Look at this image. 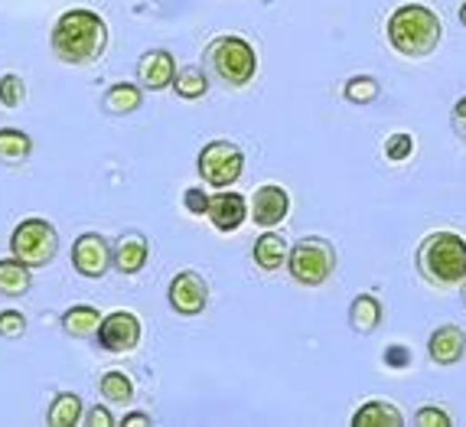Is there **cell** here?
I'll return each instance as SVG.
<instances>
[{
    "instance_id": "20",
    "label": "cell",
    "mask_w": 466,
    "mask_h": 427,
    "mask_svg": "<svg viewBox=\"0 0 466 427\" xmlns=\"http://www.w3.org/2000/svg\"><path fill=\"white\" fill-rule=\"evenodd\" d=\"M140 105H144V88L134 86V82H117V86H111L108 92L101 95V108L117 117L134 115Z\"/></svg>"
},
{
    "instance_id": "31",
    "label": "cell",
    "mask_w": 466,
    "mask_h": 427,
    "mask_svg": "<svg viewBox=\"0 0 466 427\" xmlns=\"http://www.w3.org/2000/svg\"><path fill=\"white\" fill-rule=\"evenodd\" d=\"M209 199H212V196L206 193L202 187L183 189V209H187L189 216H206V212H209Z\"/></svg>"
},
{
    "instance_id": "37",
    "label": "cell",
    "mask_w": 466,
    "mask_h": 427,
    "mask_svg": "<svg viewBox=\"0 0 466 427\" xmlns=\"http://www.w3.org/2000/svg\"><path fill=\"white\" fill-rule=\"evenodd\" d=\"M463 303H466V278H463Z\"/></svg>"
},
{
    "instance_id": "33",
    "label": "cell",
    "mask_w": 466,
    "mask_h": 427,
    "mask_svg": "<svg viewBox=\"0 0 466 427\" xmlns=\"http://www.w3.org/2000/svg\"><path fill=\"white\" fill-rule=\"evenodd\" d=\"M82 424H88V427H115L117 421L111 418V412L105 408V404H95V408H88V412H86Z\"/></svg>"
},
{
    "instance_id": "29",
    "label": "cell",
    "mask_w": 466,
    "mask_h": 427,
    "mask_svg": "<svg viewBox=\"0 0 466 427\" xmlns=\"http://www.w3.org/2000/svg\"><path fill=\"white\" fill-rule=\"evenodd\" d=\"M451 414L443 412L441 404H420L414 414V427H451Z\"/></svg>"
},
{
    "instance_id": "13",
    "label": "cell",
    "mask_w": 466,
    "mask_h": 427,
    "mask_svg": "<svg viewBox=\"0 0 466 427\" xmlns=\"http://www.w3.org/2000/svg\"><path fill=\"white\" fill-rule=\"evenodd\" d=\"M150 261V241L144 232H125L111 241V268L117 274H140Z\"/></svg>"
},
{
    "instance_id": "1",
    "label": "cell",
    "mask_w": 466,
    "mask_h": 427,
    "mask_svg": "<svg viewBox=\"0 0 466 427\" xmlns=\"http://www.w3.org/2000/svg\"><path fill=\"white\" fill-rule=\"evenodd\" d=\"M49 46L56 59L66 66H88L98 63L108 49V24L105 16L86 7H72L59 14L49 33Z\"/></svg>"
},
{
    "instance_id": "17",
    "label": "cell",
    "mask_w": 466,
    "mask_h": 427,
    "mask_svg": "<svg viewBox=\"0 0 466 427\" xmlns=\"http://www.w3.org/2000/svg\"><path fill=\"white\" fill-rule=\"evenodd\" d=\"M251 255H255V264L261 268V271H278V268H284L288 264V255H290V245L284 235L278 232H261L255 241V249H251Z\"/></svg>"
},
{
    "instance_id": "23",
    "label": "cell",
    "mask_w": 466,
    "mask_h": 427,
    "mask_svg": "<svg viewBox=\"0 0 466 427\" xmlns=\"http://www.w3.org/2000/svg\"><path fill=\"white\" fill-rule=\"evenodd\" d=\"M33 154V137L20 127H0V164H26Z\"/></svg>"
},
{
    "instance_id": "30",
    "label": "cell",
    "mask_w": 466,
    "mask_h": 427,
    "mask_svg": "<svg viewBox=\"0 0 466 427\" xmlns=\"http://www.w3.org/2000/svg\"><path fill=\"white\" fill-rule=\"evenodd\" d=\"M26 333V317L20 310H0V336L4 340H20Z\"/></svg>"
},
{
    "instance_id": "36",
    "label": "cell",
    "mask_w": 466,
    "mask_h": 427,
    "mask_svg": "<svg viewBox=\"0 0 466 427\" xmlns=\"http://www.w3.org/2000/svg\"><path fill=\"white\" fill-rule=\"evenodd\" d=\"M460 24L466 26V0H463V4H460Z\"/></svg>"
},
{
    "instance_id": "35",
    "label": "cell",
    "mask_w": 466,
    "mask_h": 427,
    "mask_svg": "<svg viewBox=\"0 0 466 427\" xmlns=\"http://www.w3.org/2000/svg\"><path fill=\"white\" fill-rule=\"evenodd\" d=\"M121 427H150L154 424V418H150L147 412H131V414H125V418L117 421Z\"/></svg>"
},
{
    "instance_id": "2",
    "label": "cell",
    "mask_w": 466,
    "mask_h": 427,
    "mask_svg": "<svg viewBox=\"0 0 466 427\" xmlns=\"http://www.w3.org/2000/svg\"><path fill=\"white\" fill-rule=\"evenodd\" d=\"M443 39L441 16L424 4H401L389 16V43L404 59H424Z\"/></svg>"
},
{
    "instance_id": "9",
    "label": "cell",
    "mask_w": 466,
    "mask_h": 427,
    "mask_svg": "<svg viewBox=\"0 0 466 427\" xmlns=\"http://www.w3.org/2000/svg\"><path fill=\"white\" fill-rule=\"evenodd\" d=\"M167 300H170V310L179 317H199L209 303V284L196 271H179L173 274L170 288H167Z\"/></svg>"
},
{
    "instance_id": "25",
    "label": "cell",
    "mask_w": 466,
    "mask_h": 427,
    "mask_svg": "<svg viewBox=\"0 0 466 427\" xmlns=\"http://www.w3.org/2000/svg\"><path fill=\"white\" fill-rule=\"evenodd\" d=\"M98 391H101V398H105V402H111V404H127L134 398V381H131V375L111 369V372L101 375Z\"/></svg>"
},
{
    "instance_id": "32",
    "label": "cell",
    "mask_w": 466,
    "mask_h": 427,
    "mask_svg": "<svg viewBox=\"0 0 466 427\" xmlns=\"http://www.w3.org/2000/svg\"><path fill=\"white\" fill-rule=\"evenodd\" d=\"M411 350H408V346H401V342H391V346H385V350H381V362L389 365V369H398V372H401V369H411Z\"/></svg>"
},
{
    "instance_id": "10",
    "label": "cell",
    "mask_w": 466,
    "mask_h": 427,
    "mask_svg": "<svg viewBox=\"0 0 466 427\" xmlns=\"http://www.w3.org/2000/svg\"><path fill=\"white\" fill-rule=\"evenodd\" d=\"M140 320L127 310H115L108 317H101V327H98V346L105 352H131L137 350L140 342Z\"/></svg>"
},
{
    "instance_id": "8",
    "label": "cell",
    "mask_w": 466,
    "mask_h": 427,
    "mask_svg": "<svg viewBox=\"0 0 466 427\" xmlns=\"http://www.w3.org/2000/svg\"><path fill=\"white\" fill-rule=\"evenodd\" d=\"M72 268L88 280L105 278L111 268V241L98 232H82L72 241Z\"/></svg>"
},
{
    "instance_id": "7",
    "label": "cell",
    "mask_w": 466,
    "mask_h": 427,
    "mask_svg": "<svg viewBox=\"0 0 466 427\" xmlns=\"http://www.w3.org/2000/svg\"><path fill=\"white\" fill-rule=\"evenodd\" d=\"M196 170L202 183L212 189H228L245 170V154L232 140H209L196 157Z\"/></svg>"
},
{
    "instance_id": "5",
    "label": "cell",
    "mask_w": 466,
    "mask_h": 427,
    "mask_svg": "<svg viewBox=\"0 0 466 427\" xmlns=\"http://www.w3.org/2000/svg\"><path fill=\"white\" fill-rule=\"evenodd\" d=\"M288 271L303 288H319L327 284L336 271V245L323 235H307L297 245H290Z\"/></svg>"
},
{
    "instance_id": "12",
    "label": "cell",
    "mask_w": 466,
    "mask_h": 427,
    "mask_svg": "<svg viewBox=\"0 0 466 427\" xmlns=\"http://www.w3.org/2000/svg\"><path fill=\"white\" fill-rule=\"evenodd\" d=\"M137 86L144 92H164L173 88V78H177V59H173L170 49H147V53L137 59Z\"/></svg>"
},
{
    "instance_id": "19",
    "label": "cell",
    "mask_w": 466,
    "mask_h": 427,
    "mask_svg": "<svg viewBox=\"0 0 466 427\" xmlns=\"http://www.w3.org/2000/svg\"><path fill=\"white\" fill-rule=\"evenodd\" d=\"M59 323H63V333L69 336V340H88V336L98 333L101 313L92 303H76V307H69V310L63 313Z\"/></svg>"
},
{
    "instance_id": "28",
    "label": "cell",
    "mask_w": 466,
    "mask_h": 427,
    "mask_svg": "<svg viewBox=\"0 0 466 427\" xmlns=\"http://www.w3.org/2000/svg\"><path fill=\"white\" fill-rule=\"evenodd\" d=\"M381 154H385V160H391V164H401V160H408V157L414 154V137L411 134H391V137H385V144H381Z\"/></svg>"
},
{
    "instance_id": "24",
    "label": "cell",
    "mask_w": 466,
    "mask_h": 427,
    "mask_svg": "<svg viewBox=\"0 0 466 427\" xmlns=\"http://www.w3.org/2000/svg\"><path fill=\"white\" fill-rule=\"evenodd\" d=\"M173 92L183 101H199L202 95L209 92V76L199 66H183V69H177V78H173Z\"/></svg>"
},
{
    "instance_id": "34",
    "label": "cell",
    "mask_w": 466,
    "mask_h": 427,
    "mask_svg": "<svg viewBox=\"0 0 466 427\" xmlns=\"http://www.w3.org/2000/svg\"><path fill=\"white\" fill-rule=\"evenodd\" d=\"M451 127H453V134H457L460 140H466V95L457 101V105H453V111H451Z\"/></svg>"
},
{
    "instance_id": "26",
    "label": "cell",
    "mask_w": 466,
    "mask_h": 427,
    "mask_svg": "<svg viewBox=\"0 0 466 427\" xmlns=\"http://www.w3.org/2000/svg\"><path fill=\"white\" fill-rule=\"evenodd\" d=\"M379 95H381V82L375 76H352L342 86V98L350 101V105H372Z\"/></svg>"
},
{
    "instance_id": "18",
    "label": "cell",
    "mask_w": 466,
    "mask_h": 427,
    "mask_svg": "<svg viewBox=\"0 0 466 427\" xmlns=\"http://www.w3.org/2000/svg\"><path fill=\"white\" fill-rule=\"evenodd\" d=\"M381 317H385V310H381V300L375 294L352 297V303H350V327L356 330L359 336L375 333V330L381 327Z\"/></svg>"
},
{
    "instance_id": "27",
    "label": "cell",
    "mask_w": 466,
    "mask_h": 427,
    "mask_svg": "<svg viewBox=\"0 0 466 427\" xmlns=\"http://www.w3.org/2000/svg\"><path fill=\"white\" fill-rule=\"evenodd\" d=\"M24 101H26L24 78L16 76V72H4V76H0V105H4V108H20Z\"/></svg>"
},
{
    "instance_id": "21",
    "label": "cell",
    "mask_w": 466,
    "mask_h": 427,
    "mask_svg": "<svg viewBox=\"0 0 466 427\" xmlns=\"http://www.w3.org/2000/svg\"><path fill=\"white\" fill-rule=\"evenodd\" d=\"M33 268H26L20 258H4L0 261V294L4 297H24L33 288Z\"/></svg>"
},
{
    "instance_id": "6",
    "label": "cell",
    "mask_w": 466,
    "mask_h": 427,
    "mask_svg": "<svg viewBox=\"0 0 466 427\" xmlns=\"http://www.w3.org/2000/svg\"><path fill=\"white\" fill-rule=\"evenodd\" d=\"M10 255L20 258L26 268H46L59 255V232L46 219H24L10 235Z\"/></svg>"
},
{
    "instance_id": "16",
    "label": "cell",
    "mask_w": 466,
    "mask_h": 427,
    "mask_svg": "<svg viewBox=\"0 0 466 427\" xmlns=\"http://www.w3.org/2000/svg\"><path fill=\"white\" fill-rule=\"evenodd\" d=\"M352 427H404V414L395 402L369 398V402L359 404V412L352 414Z\"/></svg>"
},
{
    "instance_id": "22",
    "label": "cell",
    "mask_w": 466,
    "mask_h": 427,
    "mask_svg": "<svg viewBox=\"0 0 466 427\" xmlns=\"http://www.w3.org/2000/svg\"><path fill=\"white\" fill-rule=\"evenodd\" d=\"M82 418H86V404H82V398L76 391H59L46 412L49 427H76L82 424Z\"/></svg>"
},
{
    "instance_id": "11",
    "label": "cell",
    "mask_w": 466,
    "mask_h": 427,
    "mask_svg": "<svg viewBox=\"0 0 466 427\" xmlns=\"http://www.w3.org/2000/svg\"><path fill=\"white\" fill-rule=\"evenodd\" d=\"M248 216H251L248 199H245L241 193H235V189H218V193L209 199V212H206L212 229H216V232H226V235L238 232Z\"/></svg>"
},
{
    "instance_id": "14",
    "label": "cell",
    "mask_w": 466,
    "mask_h": 427,
    "mask_svg": "<svg viewBox=\"0 0 466 427\" xmlns=\"http://www.w3.org/2000/svg\"><path fill=\"white\" fill-rule=\"evenodd\" d=\"M251 206V219H255V226L261 229H274L280 226L284 219H288L290 212V196L284 187H274V183H268V187H258L255 196L248 199Z\"/></svg>"
},
{
    "instance_id": "4",
    "label": "cell",
    "mask_w": 466,
    "mask_h": 427,
    "mask_svg": "<svg viewBox=\"0 0 466 427\" xmlns=\"http://www.w3.org/2000/svg\"><path fill=\"white\" fill-rule=\"evenodd\" d=\"M202 69L222 86L241 88L258 76V53L245 36H216L206 46Z\"/></svg>"
},
{
    "instance_id": "15",
    "label": "cell",
    "mask_w": 466,
    "mask_h": 427,
    "mask_svg": "<svg viewBox=\"0 0 466 427\" xmlns=\"http://www.w3.org/2000/svg\"><path fill=\"white\" fill-rule=\"evenodd\" d=\"M466 352V333L453 323H443L431 333L428 340V356L434 365H457Z\"/></svg>"
},
{
    "instance_id": "3",
    "label": "cell",
    "mask_w": 466,
    "mask_h": 427,
    "mask_svg": "<svg viewBox=\"0 0 466 427\" xmlns=\"http://www.w3.org/2000/svg\"><path fill=\"white\" fill-rule=\"evenodd\" d=\"M418 274L437 288H453L466 278V241L457 232H431L418 245Z\"/></svg>"
}]
</instances>
